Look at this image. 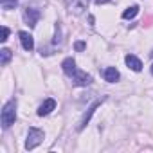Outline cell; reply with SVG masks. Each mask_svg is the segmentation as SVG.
<instances>
[{"label": "cell", "mask_w": 153, "mask_h": 153, "mask_svg": "<svg viewBox=\"0 0 153 153\" xmlns=\"http://www.w3.org/2000/svg\"><path fill=\"white\" fill-rule=\"evenodd\" d=\"M16 121V101H7L2 108V128H9Z\"/></svg>", "instance_id": "cell-1"}, {"label": "cell", "mask_w": 153, "mask_h": 153, "mask_svg": "<svg viewBox=\"0 0 153 153\" xmlns=\"http://www.w3.org/2000/svg\"><path fill=\"white\" fill-rule=\"evenodd\" d=\"M43 142V131L38 130V128H29V133H27V140H25V148L27 149H34L38 144Z\"/></svg>", "instance_id": "cell-2"}, {"label": "cell", "mask_w": 153, "mask_h": 153, "mask_svg": "<svg viewBox=\"0 0 153 153\" xmlns=\"http://www.w3.org/2000/svg\"><path fill=\"white\" fill-rule=\"evenodd\" d=\"M65 4H67L68 13L79 16V15H83L85 9L88 7V0H65Z\"/></svg>", "instance_id": "cell-3"}, {"label": "cell", "mask_w": 153, "mask_h": 153, "mask_svg": "<svg viewBox=\"0 0 153 153\" xmlns=\"http://www.w3.org/2000/svg\"><path fill=\"white\" fill-rule=\"evenodd\" d=\"M70 78H72V83L76 87H87V85L92 83V76L87 74V72H81V70H76Z\"/></svg>", "instance_id": "cell-4"}, {"label": "cell", "mask_w": 153, "mask_h": 153, "mask_svg": "<svg viewBox=\"0 0 153 153\" xmlns=\"http://www.w3.org/2000/svg\"><path fill=\"white\" fill-rule=\"evenodd\" d=\"M24 20H25V24H27L29 27H36L38 20H40V11L27 6V7L24 9Z\"/></svg>", "instance_id": "cell-5"}, {"label": "cell", "mask_w": 153, "mask_h": 153, "mask_svg": "<svg viewBox=\"0 0 153 153\" xmlns=\"http://www.w3.org/2000/svg\"><path fill=\"white\" fill-rule=\"evenodd\" d=\"M103 101H105V97H103V99H97V101H96V103H94V105H92V106L88 108V112H87V114L83 115V119H81V123H79V126H78L79 130H83V128H85V126L88 124V121H90V117L94 115V112L97 110V106H101V103H103Z\"/></svg>", "instance_id": "cell-6"}, {"label": "cell", "mask_w": 153, "mask_h": 153, "mask_svg": "<svg viewBox=\"0 0 153 153\" xmlns=\"http://www.w3.org/2000/svg\"><path fill=\"white\" fill-rule=\"evenodd\" d=\"M18 36H20V42H22V47H24L27 52H31V51L34 49V40H33V36H31L29 33H25V31H20Z\"/></svg>", "instance_id": "cell-7"}, {"label": "cell", "mask_w": 153, "mask_h": 153, "mask_svg": "<svg viewBox=\"0 0 153 153\" xmlns=\"http://www.w3.org/2000/svg\"><path fill=\"white\" fill-rule=\"evenodd\" d=\"M103 78H105L108 83H115V81H119L121 74H119V70H117L115 67H106V68L103 70Z\"/></svg>", "instance_id": "cell-8"}, {"label": "cell", "mask_w": 153, "mask_h": 153, "mask_svg": "<svg viewBox=\"0 0 153 153\" xmlns=\"http://www.w3.org/2000/svg\"><path fill=\"white\" fill-rule=\"evenodd\" d=\"M54 108H56V101H54V99H45V101L40 105V108H38V115H40V117L49 115Z\"/></svg>", "instance_id": "cell-9"}, {"label": "cell", "mask_w": 153, "mask_h": 153, "mask_svg": "<svg viewBox=\"0 0 153 153\" xmlns=\"http://www.w3.org/2000/svg\"><path fill=\"white\" fill-rule=\"evenodd\" d=\"M124 61H126V65H128L131 70H135V72H140V70H142V63H140V59H139L137 56L128 54V56L124 58Z\"/></svg>", "instance_id": "cell-10"}, {"label": "cell", "mask_w": 153, "mask_h": 153, "mask_svg": "<svg viewBox=\"0 0 153 153\" xmlns=\"http://www.w3.org/2000/svg\"><path fill=\"white\" fill-rule=\"evenodd\" d=\"M0 56H2V58H0V63L6 67V65L9 63V59L13 58V52H11L9 49H2V51H0Z\"/></svg>", "instance_id": "cell-11"}, {"label": "cell", "mask_w": 153, "mask_h": 153, "mask_svg": "<svg viewBox=\"0 0 153 153\" xmlns=\"http://www.w3.org/2000/svg\"><path fill=\"white\" fill-rule=\"evenodd\" d=\"M137 13H139V6H131V7L124 9V13H123V18H124V20H130V18H133Z\"/></svg>", "instance_id": "cell-12"}, {"label": "cell", "mask_w": 153, "mask_h": 153, "mask_svg": "<svg viewBox=\"0 0 153 153\" xmlns=\"http://www.w3.org/2000/svg\"><path fill=\"white\" fill-rule=\"evenodd\" d=\"M18 4V0H2V9L9 11V9H15Z\"/></svg>", "instance_id": "cell-13"}, {"label": "cell", "mask_w": 153, "mask_h": 153, "mask_svg": "<svg viewBox=\"0 0 153 153\" xmlns=\"http://www.w3.org/2000/svg\"><path fill=\"white\" fill-rule=\"evenodd\" d=\"M52 43H54V45L61 43V33H59V25H56V34H54V40H52Z\"/></svg>", "instance_id": "cell-14"}, {"label": "cell", "mask_w": 153, "mask_h": 153, "mask_svg": "<svg viewBox=\"0 0 153 153\" xmlns=\"http://www.w3.org/2000/svg\"><path fill=\"white\" fill-rule=\"evenodd\" d=\"M74 47H76V51H79V52H81V51H85V49H87V43H85V42H76V45H74Z\"/></svg>", "instance_id": "cell-15"}, {"label": "cell", "mask_w": 153, "mask_h": 153, "mask_svg": "<svg viewBox=\"0 0 153 153\" xmlns=\"http://www.w3.org/2000/svg\"><path fill=\"white\" fill-rule=\"evenodd\" d=\"M7 38H9V29H7V27H2V38H0V40H2V42H7Z\"/></svg>", "instance_id": "cell-16"}, {"label": "cell", "mask_w": 153, "mask_h": 153, "mask_svg": "<svg viewBox=\"0 0 153 153\" xmlns=\"http://www.w3.org/2000/svg\"><path fill=\"white\" fill-rule=\"evenodd\" d=\"M106 2H110V0H96V4H106Z\"/></svg>", "instance_id": "cell-17"}, {"label": "cell", "mask_w": 153, "mask_h": 153, "mask_svg": "<svg viewBox=\"0 0 153 153\" xmlns=\"http://www.w3.org/2000/svg\"><path fill=\"white\" fill-rule=\"evenodd\" d=\"M151 74H153V65H151Z\"/></svg>", "instance_id": "cell-18"}, {"label": "cell", "mask_w": 153, "mask_h": 153, "mask_svg": "<svg viewBox=\"0 0 153 153\" xmlns=\"http://www.w3.org/2000/svg\"><path fill=\"white\" fill-rule=\"evenodd\" d=\"M149 54H151V56H153V51H151V52H149Z\"/></svg>", "instance_id": "cell-19"}]
</instances>
